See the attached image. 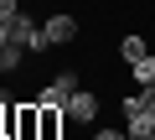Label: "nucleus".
Returning a JSON list of instances; mask_svg holds the SVG:
<instances>
[{"instance_id":"obj_1","label":"nucleus","mask_w":155,"mask_h":140,"mask_svg":"<svg viewBox=\"0 0 155 140\" xmlns=\"http://www.w3.org/2000/svg\"><path fill=\"white\" fill-rule=\"evenodd\" d=\"M67 119H78V125H93V119H98V94H88V88H72V94H67Z\"/></svg>"},{"instance_id":"obj_2","label":"nucleus","mask_w":155,"mask_h":140,"mask_svg":"<svg viewBox=\"0 0 155 140\" xmlns=\"http://www.w3.org/2000/svg\"><path fill=\"white\" fill-rule=\"evenodd\" d=\"M16 140H41V109H36V99L21 104V114H16Z\"/></svg>"},{"instance_id":"obj_3","label":"nucleus","mask_w":155,"mask_h":140,"mask_svg":"<svg viewBox=\"0 0 155 140\" xmlns=\"http://www.w3.org/2000/svg\"><path fill=\"white\" fill-rule=\"evenodd\" d=\"M41 31H47V42L57 47V42H72V36H78V21H72V16H47Z\"/></svg>"},{"instance_id":"obj_4","label":"nucleus","mask_w":155,"mask_h":140,"mask_svg":"<svg viewBox=\"0 0 155 140\" xmlns=\"http://www.w3.org/2000/svg\"><path fill=\"white\" fill-rule=\"evenodd\" d=\"M36 109H41V140H57V135H62L67 109H57V104H36Z\"/></svg>"},{"instance_id":"obj_5","label":"nucleus","mask_w":155,"mask_h":140,"mask_svg":"<svg viewBox=\"0 0 155 140\" xmlns=\"http://www.w3.org/2000/svg\"><path fill=\"white\" fill-rule=\"evenodd\" d=\"M129 140H155V109L150 104L140 114H129Z\"/></svg>"},{"instance_id":"obj_6","label":"nucleus","mask_w":155,"mask_h":140,"mask_svg":"<svg viewBox=\"0 0 155 140\" xmlns=\"http://www.w3.org/2000/svg\"><path fill=\"white\" fill-rule=\"evenodd\" d=\"M21 42H5V47H0V73H16V67H21Z\"/></svg>"},{"instance_id":"obj_7","label":"nucleus","mask_w":155,"mask_h":140,"mask_svg":"<svg viewBox=\"0 0 155 140\" xmlns=\"http://www.w3.org/2000/svg\"><path fill=\"white\" fill-rule=\"evenodd\" d=\"M129 73H134V83H140V88H150V83H155V57H140V62H129Z\"/></svg>"},{"instance_id":"obj_8","label":"nucleus","mask_w":155,"mask_h":140,"mask_svg":"<svg viewBox=\"0 0 155 140\" xmlns=\"http://www.w3.org/2000/svg\"><path fill=\"white\" fill-rule=\"evenodd\" d=\"M119 52H124V62H140V57H150L145 36H124V42H119Z\"/></svg>"},{"instance_id":"obj_9","label":"nucleus","mask_w":155,"mask_h":140,"mask_svg":"<svg viewBox=\"0 0 155 140\" xmlns=\"http://www.w3.org/2000/svg\"><path fill=\"white\" fill-rule=\"evenodd\" d=\"M16 114H21V104H11V109H5V140H16Z\"/></svg>"},{"instance_id":"obj_10","label":"nucleus","mask_w":155,"mask_h":140,"mask_svg":"<svg viewBox=\"0 0 155 140\" xmlns=\"http://www.w3.org/2000/svg\"><path fill=\"white\" fill-rule=\"evenodd\" d=\"M93 140H129V130H109L104 125V130H93Z\"/></svg>"},{"instance_id":"obj_11","label":"nucleus","mask_w":155,"mask_h":140,"mask_svg":"<svg viewBox=\"0 0 155 140\" xmlns=\"http://www.w3.org/2000/svg\"><path fill=\"white\" fill-rule=\"evenodd\" d=\"M11 16H21V0H0V21H11Z\"/></svg>"},{"instance_id":"obj_12","label":"nucleus","mask_w":155,"mask_h":140,"mask_svg":"<svg viewBox=\"0 0 155 140\" xmlns=\"http://www.w3.org/2000/svg\"><path fill=\"white\" fill-rule=\"evenodd\" d=\"M0 99H5V94H0ZM5 109H11V104H0V140H5Z\"/></svg>"},{"instance_id":"obj_13","label":"nucleus","mask_w":155,"mask_h":140,"mask_svg":"<svg viewBox=\"0 0 155 140\" xmlns=\"http://www.w3.org/2000/svg\"><path fill=\"white\" fill-rule=\"evenodd\" d=\"M5 42H11V26H5V21H0V47H5Z\"/></svg>"},{"instance_id":"obj_14","label":"nucleus","mask_w":155,"mask_h":140,"mask_svg":"<svg viewBox=\"0 0 155 140\" xmlns=\"http://www.w3.org/2000/svg\"><path fill=\"white\" fill-rule=\"evenodd\" d=\"M145 104H150V109H155V83H150V88H145Z\"/></svg>"}]
</instances>
